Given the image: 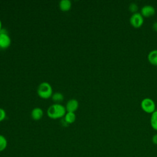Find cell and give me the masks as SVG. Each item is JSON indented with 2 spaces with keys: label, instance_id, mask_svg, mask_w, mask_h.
Instances as JSON below:
<instances>
[{
  "label": "cell",
  "instance_id": "obj_1",
  "mask_svg": "<svg viewBox=\"0 0 157 157\" xmlns=\"http://www.w3.org/2000/svg\"><path fill=\"white\" fill-rule=\"evenodd\" d=\"M66 113V107L60 104H54L50 105L47 110V115L52 119L62 118Z\"/></svg>",
  "mask_w": 157,
  "mask_h": 157
},
{
  "label": "cell",
  "instance_id": "obj_2",
  "mask_svg": "<svg viewBox=\"0 0 157 157\" xmlns=\"http://www.w3.org/2000/svg\"><path fill=\"white\" fill-rule=\"evenodd\" d=\"M37 94L40 98L47 99L52 97L53 94V90L50 84L47 82H42L39 84L37 90Z\"/></svg>",
  "mask_w": 157,
  "mask_h": 157
},
{
  "label": "cell",
  "instance_id": "obj_3",
  "mask_svg": "<svg viewBox=\"0 0 157 157\" xmlns=\"http://www.w3.org/2000/svg\"><path fill=\"white\" fill-rule=\"evenodd\" d=\"M142 109L146 113H152L155 110L156 105L155 102L150 98H144L140 102Z\"/></svg>",
  "mask_w": 157,
  "mask_h": 157
},
{
  "label": "cell",
  "instance_id": "obj_4",
  "mask_svg": "<svg viewBox=\"0 0 157 157\" xmlns=\"http://www.w3.org/2000/svg\"><path fill=\"white\" fill-rule=\"evenodd\" d=\"M129 22L131 26L136 28H140L144 23V17L141 15L140 13L136 12L133 13L130 18Z\"/></svg>",
  "mask_w": 157,
  "mask_h": 157
},
{
  "label": "cell",
  "instance_id": "obj_5",
  "mask_svg": "<svg viewBox=\"0 0 157 157\" xmlns=\"http://www.w3.org/2000/svg\"><path fill=\"white\" fill-rule=\"evenodd\" d=\"M11 44V39L9 36L6 32L1 30L0 32V48L6 49L10 47Z\"/></svg>",
  "mask_w": 157,
  "mask_h": 157
},
{
  "label": "cell",
  "instance_id": "obj_6",
  "mask_svg": "<svg viewBox=\"0 0 157 157\" xmlns=\"http://www.w3.org/2000/svg\"><path fill=\"white\" fill-rule=\"evenodd\" d=\"M156 12L155 9L151 5H145L140 10V13L143 17H150L153 16Z\"/></svg>",
  "mask_w": 157,
  "mask_h": 157
},
{
  "label": "cell",
  "instance_id": "obj_7",
  "mask_svg": "<svg viewBox=\"0 0 157 157\" xmlns=\"http://www.w3.org/2000/svg\"><path fill=\"white\" fill-rule=\"evenodd\" d=\"M65 107L67 112H75L78 108V102L75 99H71L66 103Z\"/></svg>",
  "mask_w": 157,
  "mask_h": 157
},
{
  "label": "cell",
  "instance_id": "obj_8",
  "mask_svg": "<svg viewBox=\"0 0 157 157\" xmlns=\"http://www.w3.org/2000/svg\"><path fill=\"white\" fill-rule=\"evenodd\" d=\"M44 115V112L40 107L34 108L31 113V118L34 120H40Z\"/></svg>",
  "mask_w": 157,
  "mask_h": 157
},
{
  "label": "cell",
  "instance_id": "obj_9",
  "mask_svg": "<svg viewBox=\"0 0 157 157\" xmlns=\"http://www.w3.org/2000/svg\"><path fill=\"white\" fill-rule=\"evenodd\" d=\"M148 61L154 66H157V49L153 50L148 54Z\"/></svg>",
  "mask_w": 157,
  "mask_h": 157
},
{
  "label": "cell",
  "instance_id": "obj_10",
  "mask_svg": "<svg viewBox=\"0 0 157 157\" xmlns=\"http://www.w3.org/2000/svg\"><path fill=\"white\" fill-rule=\"evenodd\" d=\"M72 6V3L69 0H61L59 3V7L61 10L63 12L69 11Z\"/></svg>",
  "mask_w": 157,
  "mask_h": 157
},
{
  "label": "cell",
  "instance_id": "obj_11",
  "mask_svg": "<svg viewBox=\"0 0 157 157\" xmlns=\"http://www.w3.org/2000/svg\"><path fill=\"white\" fill-rule=\"evenodd\" d=\"M76 119V115L74 112H67L64 115V120L67 124L73 123Z\"/></svg>",
  "mask_w": 157,
  "mask_h": 157
},
{
  "label": "cell",
  "instance_id": "obj_12",
  "mask_svg": "<svg viewBox=\"0 0 157 157\" xmlns=\"http://www.w3.org/2000/svg\"><path fill=\"white\" fill-rule=\"evenodd\" d=\"M150 125L151 128L157 131V110H155L150 117Z\"/></svg>",
  "mask_w": 157,
  "mask_h": 157
},
{
  "label": "cell",
  "instance_id": "obj_13",
  "mask_svg": "<svg viewBox=\"0 0 157 157\" xmlns=\"http://www.w3.org/2000/svg\"><path fill=\"white\" fill-rule=\"evenodd\" d=\"M52 99L55 102H56V104H59L63 101L64 96L60 92H56L52 94Z\"/></svg>",
  "mask_w": 157,
  "mask_h": 157
},
{
  "label": "cell",
  "instance_id": "obj_14",
  "mask_svg": "<svg viewBox=\"0 0 157 157\" xmlns=\"http://www.w3.org/2000/svg\"><path fill=\"white\" fill-rule=\"evenodd\" d=\"M7 144V142L6 138L3 136L0 135V151L4 150L6 148Z\"/></svg>",
  "mask_w": 157,
  "mask_h": 157
},
{
  "label": "cell",
  "instance_id": "obj_15",
  "mask_svg": "<svg viewBox=\"0 0 157 157\" xmlns=\"http://www.w3.org/2000/svg\"><path fill=\"white\" fill-rule=\"evenodd\" d=\"M129 10L131 12H132L133 13H136L138 10V6H137V4H136L134 2L131 3L129 6Z\"/></svg>",
  "mask_w": 157,
  "mask_h": 157
},
{
  "label": "cell",
  "instance_id": "obj_16",
  "mask_svg": "<svg viewBox=\"0 0 157 157\" xmlns=\"http://www.w3.org/2000/svg\"><path fill=\"white\" fill-rule=\"evenodd\" d=\"M6 113L5 110L3 109L0 108V121H2V120H4L6 118Z\"/></svg>",
  "mask_w": 157,
  "mask_h": 157
},
{
  "label": "cell",
  "instance_id": "obj_17",
  "mask_svg": "<svg viewBox=\"0 0 157 157\" xmlns=\"http://www.w3.org/2000/svg\"><path fill=\"white\" fill-rule=\"evenodd\" d=\"M152 142L154 144L157 145V134H155L153 137H152Z\"/></svg>",
  "mask_w": 157,
  "mask_h": 157
},
{
  "label": "cell",
  "instance_id": "obj_18",
  "mask_svg": "<svg viewBox=\"0 0 157 157\" xmlns=\"http://www.w3.org/2000/svg\"><path fill=\"white\" fill-rule=\"evenodd\" d=\"M152 27H153V30L157 32V21H155V22H154V23H153Z\"/></svg>",
  "mask_w": 157,
  "mask_h": 157
},
{
  "label": "cell",
  "instance_id": "obj_19",
  "mask_svg": "<svg viewBox=\"0 0 157 157\" xmlns=\"http://www.w3.org/2000/svg\"><path fill=\"white\" fill-rule=\"evenodd\" d=\"M2 30V23H1V21L0 20V32Z\"/></svg>",
  "mask_w": 157,
  "mask_h": 157
}]
</instances>
